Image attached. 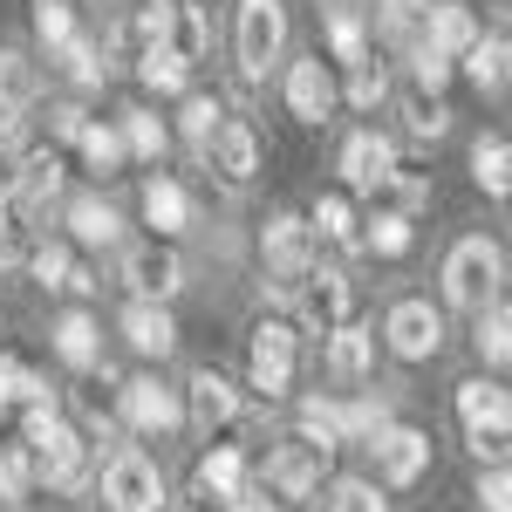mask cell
Listing matches in <instances>:
<instances>
[{
  "label": "cell",
  "instance_id": "14",
  "mask_svg": "<svg viewBox=\"0 0 512 512\" xmlns=\"http://www.w3.org/2000/svg\"><path fill=\"white\" fill-rule=\"evenodd\" d=\"M335 103H342L335 69H328L321 55H301V62L287 69V110H294L301 123H328V117H335Z\"/></svg>",
  "mask_w": 512,
  "mask_h": 512
},
{
  "label": "cell",
  "instance_id": "33",
  "mask_svg": "<svg viewBox=\"0 0 512 512\" xmlns=\"http://www.w3.org/2000/svg\"><path fill=\"white\" fill-rule=\"evenodd\" d=\"M403 123H410V137H444L451 130V110H444V96H431V89H403Z\"/></svg>",
  "mask_w": 512,
  "mask_h": 512
},
{
  "label": "cell",
  "instance_id": "36",
  "mask_svg": "<svg viewBox=\"0 0 512 512\" xmlns=\"http://www.w3.org/2000/svg\"><path fill=\"white\" fill-rule=\"evenodd\" d=\"M0 403H48V383H41L28 362H14V355H0Z\"/></svg>",
  "mask_w": 512,
  "mask_h": 512
},
{
  "label": "cell",
  "instance_id": "3",
  "mask_svg": "<svg viewBox=\"0 0 512 512\" xmlns=\"http://www.w3.org/2000/svg\"><path fill=\"white\" fill-rule=\"evenodd\" d=\"M287 48V7L280 0H239V28H233V55H239V82H260Z\"/></svg>",
  "mask_w": 512,
  "mask_h": 512
},
{
  "label": "cell",
  "instance_id": "35",
  "mask_svg": "<svg viewBox=\"0 0 512 512\" xmlns=\"http://www.w3.org/2000/svg\"><path fill=\"white\" fill-rule=\"evenodd\" d=\"M465 76L478 89H506V35H478L472 55H465Z\"/></svg>",
  "mask_w": 512,
  "mask_h": 512
},
{
  "label": "cell",
  "instance_id": "20",
  "mask_svg": "<svg viewBox=\"0 0 512 512\" xmlns=\"http://www.w3.org/2000/svg\"><path fill=\"white\" fill-rule=\"evenodd\" d=\"M198 492H205V499H219V506H239V499L253 492V465L239 458L233 444H219L212 458H198Z\"/></svg>",
  "mask_w": 512,
  "mask_h": 512
},
{
  "label": "cell",
  "instance_id": "47",
  "mask_svg": "<svg viewBox=\"0 0 512 512\" xmlns=\"http://www.w3.org/2000/svg\"><path fill=\"white\" fill-rule=\"evenodd\" d=\"M219 117H226V110H219V96H192L178 123H185V137H192V144H205V137L219 130Z\"/></svg>",
  "mask_w": 512,
  "mask_h": 512
},
{
  "label": "cell",
  "instance_id": "25",
  "mask_svg": "<svg viewBox=\"0 0 512 512\" xmlns=\"http://www.w3.org/2000/svg\"><path fill=\"white\" fill-rule=\"evenodd\" d=\"M144 219L158 226V239L185 233V226H192V198H185V185H171V178H151V185H144Z\"/></svg>",
  "mask_w": 512,
  "mask_h": 512
},
{
  "label": "cell",
  "instance_id": "26",
  "mask_svg": "<svg viewBox=\"0 0 512 512\" xmlns=\"http://www.w3.org/2000/svg\"><path fill=\"white\" fill-rule=\"evenodd\" d=\"M308 233L328 239V246H362V219H355V205L342 192H321L315 198V219H308Z\"/></svg>",
  "mask_w": 512,
  "mask_h": 512
},
{
  "label": "cell",
  "instance_id": "6",
  "mask_svg": "<svg viewBox=\"0 0 512 512\" xmlns=\"http://www.w3.org/2000/svg\"><path fill=\"white\" fill-rule=\"evenodd\" d=\"M294 301V315L308 335H335V328H349V308H355V280L342 267H308V280L287 294Z\"/></svg>",
  "mask_w": 512,
  "mask_h": 512
},
{
  "label": "cell",
  "instance_id": "9",
  "mask_svg": "<svg viewBox=\"0 0 512 512\" xmlns=\"http://www.w3.org/2000/svg\"><path fill=\"white\" fill-rule=\"evenodd\" d=\"M117 424H130V431H178L185 403L158 376H130V383H117Z\"/></svg>",
  "mask_w": 512,
  "mask_h": 512
},
{
  "label": "cell",
  "instance_id": "12",
  "mask_svg": "<svg viewBox=\"0 0 512 512\" xmlns=\"http://www.w3.org/2000/svg\"><path fill=\"white\" fill-rule=\"evenodd\" d=\"M383 342H390L403 362H431L444 349V315H437L431 301H396L390 321H383Z\"/></svg>",
  "mask_w": 512,
  "mask_h": 512
},
{
  "label": "cell",
  "instance_id": "31",
  "mask_svg": "<svg viewBox=\"0 0 512 512\" xmlns=\"http://www.w3.org/2000/svg\"><path fill=\"white\" fill-rule=\"evenodd\" d=\"M69 226H76L82 246H110V239L123 233L117 205H103V198H76V205H69Z\"/></svg>",
  "mask_w": 512,
  "mask_h": 512
},
{
  "label": "cell",
  "instance_id": "49",
  "mask_svg": "<svg viewBox=\"0 0 512 512\" xmlns=\"http://www.w3.org/2000/svg\"><path fill=\"white\" fill-rule=\"evenodd\" d=\"M48 123H55V137H69V144H76L89 117H82V103H55V110H48Z\"/></svg>",
  "mask_w": 512,
  "mask_h": 512
},
{
  "label": "cell",
  "instance_id": "4",
  "mask_svg": "<svg viewBox=\"0 0 512 512\" xmlns=\"http://www.w3.org/2000/svg\"><path fill=\"white\" fill-rule=\"evenodd\" d=\"M260 260H267V287L274 294H294L308 267H315V233H308V219L301 212H274L267 226H260Z\"/></svg>",
  "mask_w": 512,
  "mask_h": 512
},
{
  "label": "cell",
  "instance_id": "16",
  "mask_svg": "<svg viewBox=\"0 0 512 512\" xmlns=\"http://www.w3.org/2000/svg\"><path fill=\"white\" fill-rule=\"evenodd\" d=\"M458 424H465V437H512V396L485 376L458 383Z\"/></svg>",
  "mask_w": 512,
  "mask_h": 512
},
{
  "label": "cell",
  "instance_id": "43",
  "mask_svg": "<svg viewBox=\"0 0 512 512\" xmlns=\"http://www.w3.org/2000/svg\"><path fill=\"white\" fill-rule=\"evenodd\" d=\"M328 512H390V499L369 478H335L328 485Z\"/></svg>",
  "mask_w": 512,
  "mask_h": 512
},
{
  "label": "cell",
  "instance_id": "5",
  "mask_svg": "<svg viewBox=\"0 0 512 512\" xmlns=\"http://www.w3.org/2000/svg\"><path fill=\"white\" fill-rule=\"evenodd\" d=\"M328 465H335V451H321V444H308V437L294 431V437H280L274 451H267L260 492H274V499H308V492H321Z\"/></svg>",
  "mask_w": 512,
  "mask_h": 512
},
{
  "label": "cell",
  "instance_id": "32",
  "mask_svg": "<svg viewBox=\"0 0 512 512\" xmlns=\"http://www.w3.org/2000/svg\"><path fill=\"white\" fill-rule=\"evenodd\" d=\"M424 205H431V185L417 171H390V185L376 192V212H396V219H417Z\"/></svg>",
  "mask_w": 512,
  "mask_h": 512
},
{
  "label": "cell",
  "instance_id": "10",
  "mask_svg": "<svg viewBox=\"0 0 512 512\" xmlns=\"http://www.w3.org/2000/svg\"><path fill=\"white\" fill-rule=\"evenodd\" d=\"M369 451H376L383 485H417V478L431 472V437L417 431V424H376L369 431Z\"/></svg>",
  "mask_w": 512,
  "mask_h": 512
},
{
  "label": "cell",
  "instance_id": "48",
  "mask_svg": "<svg viewBox=\"0 0 512 512\" xmlns=\"http://www.w3.org/2000/svg\"><path fill=\"white\" fill-rule=\"evenodd\" d=\"M478 506H485V512H512V478H506V465L478 472Z\"/></svg>",
  "mask_w": 512,
  "mask_h": 512
},
{
  "label": "cell",
  "instance_id": "1",
  "mask_svg": "<svg viewBox=\"0 0 512 512\" xmlns=\"http://www.w3.org/2000/svg\"><path fill=\"white\" fill-rule=\"evenodd\" d=\"M499 280H506V253H499V239L472 233V239H458L451 260H444V301L478 315V308L499 301Z\"/></svg>",
  "mask_w": 512,
  "mask_h": 512
},
{
  "label": "cell",
  "instance_id": "17",
  "mask_svg": "<svg viewBox=\"0 0 512 512\" xmlns=\"http://www.w3.org/2000/svg\"><path fill=\"white\" fill-rule=\"evenodd\" d=\"M62 151H21L14 158V192H7V205L14 212H41L48 198H62Z\"/></svg>",
  "mask_w": 512,
  "mask_h": 512
},
{
  "label": "cell",
  "instance_id": "13",
  "mask_svg": "<svg viewBox=\"0 0 512 512\" xmlns=\"http://www.w3.org/2000/svg\"><path fill=\"white\" fill-rule=\"evenodd\" d=\"M478 35H485V28H478V14L465 0H431V7H424V28H417V48H431L444 62H465Z\"/></svg>",
  "mask_w": 512,
  "mask_h": 512
},
{
  "label": "cell",
  "instance_id": "45",
  "mask_svg": "<svg viewBox=\"0 0 512 512\" xmlns=\"http://www.w3.org/2000/svg\"><path fill=\"white\" fill-rule=\"evenodd\" d=\"M164 28H171V0H144V7L130 14V28H123V35H137L144 48H164Z\"/></svg>",
  "mask_w": 512,
  "mask_h": 512
},
{
  "label": "cell",
  "instance_id": "34",
  "mask_svg": "<svg viewBox=\"0 0 512 512\" xmlns=\"http://www.w3.org/2000/svg\"><path fill=\"white\" fill-rule=\"evenodd\" d=\"M35 7V35L48 41V48H62L69 35H82L76 21H82V0H28Z\"/></svg>",
  "mask_w": 512,
  "mask_h": 512
},
{
  "label": "cell",
  "instance_id": "18",
  "mask_svg": "<svg viewBox=\"0 0 512 512\" xmlns=\"http://www.w3.org/2000/svg\"><path fill=\"white\" fill-rule=\"evenodd\" d=\"M41 103V69L21 48H0V130H21V117Z\"/></svg>",
  "mask_w": 512,
  "mask_h": 512
},
{
  "label": "cell",
  "instance_id": "44",
  "mask_svg": "<svg viewBox=\"0 0 512 512\" xmlns=\"http://www.w3.org/2000/svg\"><path fill=\"white\" fill-rule=\"evenodd\" d=\"M478 355L485 362H506L512 355V315L492 301V308H478Z\"/></svg>",
  "mask_w": 512,
  "mask_h": 512
},
{
  "label": "cell",
  "instance_id": "11",
  "mask_svg": "<svg viewBox=\"0 0 512 512\" xmlns=\"http://www.w3.org/2000/svg\"><path fill=\"white\" fill-rule=\"evenodd\" d=\"M198 151H205V164H212L226 185H253V178H260V130L246 117H219V130H212Z\"/></svg>",
  "mask_w": 512,
  "mask_h": 512
},
{
  "label": "cell",
  "instance_id": "24",
  "mask_svg": "<svg viewBox=\"0 0 512 512\" xmlns=\"http://www.w3.org/2000/svg\"><path fill=\"white\" fill-rule=\"evenodd\" d=\"M55 355H62L69 369H96V355H103V328L82 315V308H69V315L55 321Z\"/></svg>",
  "mask_w": 512,
  "mask_h": 512
},
{
  "label": "cell",
  "instance_id": "38",
  "mask_svg": "<svg viewBox=\"0 0 512 512\" xmlns=\"http://www.w3.org/2000/svg\"><path fill=\"white\" fill-rule=\"evenodd\" d=\"M362 226H369V233H362V246H369V253H383V260L410 253V219H396V212H369Z\"/></svg>",
  "mask_w": 512,
  "mask_h": 512
},
{
  "label": "cell",
  "instance_id": "39",
  "mask_svg": "<svg viewBox=\"0 0 512 512\" xmlns=\"http://www.w3.org/2000/svg\"><path fill=\"white\" fill-rule=\"evenodd\" d=\"M62 62H69V76H76V82H103V76H110V55H103V41H96V35H69V41H62Z\"/></svg>",
  "mask_w": 512,
  "mask_h": 512
},
{
  "label": "cell",
  "instance_id": "41",
  "mask_svg": "<svg viewBox=\"0 0 512 512\" xmlns=\"http://www.w3.org/2000/svg\"><path fill=\"white\" fill-rule=\"evenodd\" d=\"M342 96H349L355 110H376V103L390 96V69H383L376 55H369V62H355V69H349V89H342Z\"/></svg>",
  "mask_w": 512,
  "mask_h": 512
},
{
  "label": "cell",
  "instance_id": "42",
  "mask_svg": "<svg viewBox=\"0 0 512 512\" xmlns=\"http://www.w3.org/2000/svg\"><path fill=\"white\" fill-rule=\"evenodd\" d=\"M28 485H35V458L21 444H0V506L28 499Z\"/></svg>",
  "mask_w": 512,
  "mask_h": 512
},
{
  "label": "cell",
  "instance_id": "30",
  "mask_svg": "<svg viewBox=\"0 0 512 512\" xmlns=\"http://www.w3.org/2000/svg\"><path fill=\"white\" fill-rule=\"evenodd\" d=\"M328 62H342V69L369 62V28L355 21L349 7H335V14H328Z\"/></svg>",
  "mask_w": 512,
  "mask_h": 512
},
{
  "label": "cell",
  "instance_id": "15",
  "mask_svg": "<svg viewBox=\"0 0 512 512\" xmlns=\"http://www.w3.org/2000/svg\"><path fill=\"white\" fill-rule=\"evenodd\" d=\"M396 171V144L390 137H376V130H355L349 144H342V178H349V192H383Z\"/></svg>",
  "mask_w": 512,
  "mask_h": 512
},
{
  "label": "cell",
  "instance_id": "40",
  "mask_svg": "<svg viewBox=\"0 0 512 512\" xmlns=\"http://www.w3.org/2000/svg\"><path fill=\"white\" fill-rule=\"evenodd\" d=\"M28 274H35L41 287H69L76 260H69V246H62V239H41V246H28Z\"/></svg>",
  "mask_w": 512,
  "mask_h": 512
},
{
  "label": "cell",
  "instance_id": "19",
  "mask_svg": "<svg viewBox=\"0 0 512 512\" xmlns=\"http://www.w3.org/2000/svg\"><path fill=\"white\" fill-rule=\"evenodd\" d=\"M178 403H185V417H192L198 431H219V424H233V417H239V396H233V383H226L219 369H198Z\"/></svg>",
  "mask_w": 512,
  "mask_h": 512
},
{
  "label": "cell",
  "instance_id": "7",
  "mask_svg": "<svg viewBox=\"0 0 512 512\" xmlns=\"http://www.w3.org/2000/svg\"><path fill=\"white\" fill-rule=\"evenodd\" d=\"M103 506L110 512H158L164 506V472L144 458V451L123 444L117 458L103 465Z\"/></svg>",
  "mask_w": 512,
  "mask_h": 512
},
{
  "label": "cell",
  "instance_id": "8",
  "mask_svg": "<svg viewBox=\"0 0 512 512\" xmlns=\"http://www.w3.org/2000/svg\"><path fill=\"white\" fill-rule=\"evenodd\" d=\"M123 287H130L137 301L164 308V301L185 287V260H178V246H171V239H144V246H130V253H123Z\"/></svg>",
  "mask_w": 512,
  "mask_h": 512
},
{
  "label": "cell",
  "instance_id": "29",
  "mask_svg": "<svg viewBox=\"0 0 512 512\" xmlns=\"http://www.w3.org/2000/svg\"><path fill=\"white\" fill-rule=\"evenodd\" d=\"M117 137H123V158H164V144H171V130L151 110H123Z\"/></svg>",
  "mask_w": 512,
  "mask_h": 512
},
{
  "label": "cell",
  "instance_id": "23",
  "mask_svg": "<svg viewBox=\"0 0 512 512\" xmlns=\"http://www.w3.org/2000/svg\"><path fill=\"white\" fill-rule=\"evenodd\" d=\"M369 362H376V335H369V328H335V335H328V376H335V383H362V376H369Z\"/></svg>",
  "mask_w": 512,
  "mask_h": 512
},
{
  "label": "cell",
  "instance_id": "50",
  "mask_svg": "<svg viewBox=\"0 0 512 512\" xmlns=\"http://www.w3.org/2000/svg\"><path fill=\"white\" fill-rule=\"evenodd\" d=\"M233 512H280V506H274V499H267V492H260V478H253V492H246V499H239Z\"/></svg>",
  "mask_w": 512,
  "mask_h": 512
},
{
  "label": "cell",
  "instance_id": "37",
  "mask_svg": "<svg viewBox=\"0 0 512 512\" xmlns=\"http://www.w3.org/2000/svg\"><path fill=\"white\" fill-rule=\"evenodd\" d=\"M137 76H144V89H158V96H178V89H192V69H185V62H171L164 48H144Z\"/></svg>",
  "mask_w": 512,
  "mask_h": 512
},
{
  "label": "cell",
  "instance_id": "46",
  "mask_svg": "<svg viewBox=\"0 0 512 512\" xmlns=\"http://www.w3.org/2000/svg\"><path fill=\"white\" fill-rule=\"evenodd\" d=\"M383 7V28H390L396 41H417V28H424V7L431 0H376Z\"/></svg>",
  "mask_w": 512,
  "mask_h": 512
},
{
  "label": "cell",
  "instance_id": "28",
  "mask_svg": "<svg viewBox=\"0 0 512 512\" xmlns=\"http://www.w3.org/2000/svg\"><path fill=\"white\" fill-rule=\"evenodd\" d=\"M76 151H82V164H89V171H96V178H117L123 164V137H117V123H82V137H76Z\"/></svg>",
  "mask_w": 512,
  "mask_h": 512
},
{
  "label": "cell",
  "instance_id": "22",
  "mask_svg": "<svg viewBox=\"0 0 512 512\" xmlns=\"http://www.w3.org/2000/svg\"><path fill=\"white\" fill-rule=\"evenodd\" d=\"M123 342H130V349L137 355H171L178 349V321H171V308H151V301H130V308H123Z\"/></svg>",
  "mask_w": 512,
  "mask_h": 512
},
{
  "label": "cell",
  "instance_id": "27",
  "mask_svg": "<svg viewBox=\"0 0 512 512\" xmlns=\"http://www.w3.org/2000/svg\"><path fill=\"white\" fill-rule=\"evenodd\" d=\"M472 178L485 198H506L512 192V144L506 137H478L472 144Z\"/></svg>",
  "mask_w": 512,
  "mask_h": 512
},
{
  "label": "cell",
  "instance_id": "2",
  "mask_svg": "<svg viewBox=\"0 0 512 512\" xmlns=\"http://www.w3.org/2000/svg\"><path fill=\"white\" fill-rule=\"evenodd\" d=\"M294 362H301V328L294 321H260L246 335V383L267 396V403L294 390Z\"/></svg>",
  "mask_w": 512,
  "mask_h": 512
},
{
  "label": "cell",
  "instance_id": "21",
  "mask_svg": "<svg viewBox=\"0 0 512 512\" xmlns=\"http://www.w3.org/2000/svg\"><path fill=\"white\" fill-rule=\"evenodd\" d=\"M205 48H212V21H205V7H198V0H171L164 55H171V62H185V69H198V62H205Z\"/></svg>",
  "mask_w": 512,
  "mask_h": 512
}]
</instances>
